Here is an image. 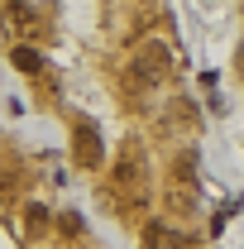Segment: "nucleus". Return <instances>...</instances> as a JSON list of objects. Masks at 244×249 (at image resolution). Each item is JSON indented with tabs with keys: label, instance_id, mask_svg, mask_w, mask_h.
Here are the masks:
<instances>
[{
	"label": "nucleus",
	"instance_id": "1",
	"mask_svg": "<svg viewBox=\"0 0 244 249\" xmlns=\"http://www.w3.org/2000/svg\"><path fill=\"white\" fill-rule=\"evenodd\" d=\"M72 149H77V158H82V163H101V139H96L91 124H82V129L72 134Z\"/></svg>",
	"mask_w": 244,
	"mask_h": 249
},
{
	"label": "nucleus",
	"instance_id": "2",
	"mask_svg": "<svg viewBox=\"0 0 244 249\" xmlns=\"http://www.w3.org/2000/svg\"><path fill=\"white\" fill-rule=\"evenodd\" d=\"M15 67H43V58H38V53H34V48H15Z\"/></svg>",
	"mask_w": 244,
	"mask_h": 249
}]
</instances>
